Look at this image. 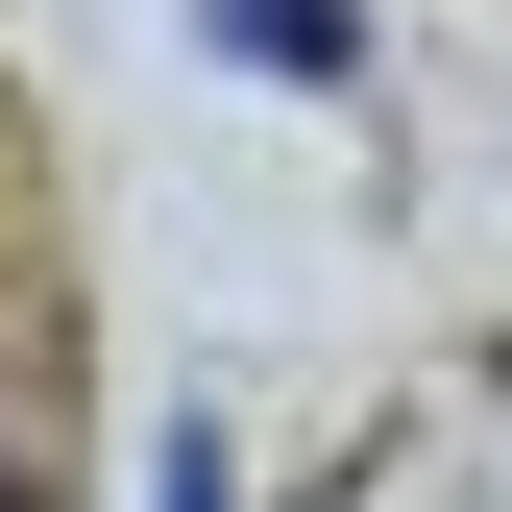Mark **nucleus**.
<instances>
[{"mask_svg": "<svg viewBox=\"0 0 512 512\" xmlns=\"http://www.w3.org/2000/svg\"><path fill=\"white\" fill-rule=\"evenodd\" d=\"M171 512H220V464H196V439H171Z\"/></svg>", "mask_w": 512, "mask_h": 512, "instance_id": "nucleus-2", "label": "nucleus"}, {"mask_svg": "<svg viewBox=\"0 0 512 512\" xmlns=\"http://www.w3.org/2000/svg\"><path fill=\"white\" fill-rule=\"evenodd\" d=\"M0 512H25V488H0Z\"/></svg>", "mask_w": 512, "mask_h": 512, "instance_id": "nucleus-3", "label": "nucleus"}, {"mask_svg": "<svg viewBox=\"0 0 512 512\" xmlns=\"http://www.w3.org/2000/svg\"><path fill=\"white\" fill-rule=\"evenodd\" d=\"M244 49H269V74H342V0H220Z\"/></svg>", "mask_w": 512, "mask_h": 512, "instance_id": "nucleus-1", "label": "nucleus"}]
</instances>
